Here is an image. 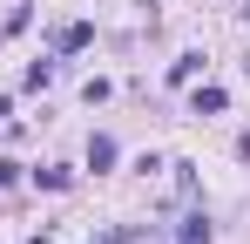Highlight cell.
I'll use <instances>...</instances> for the list:
<instances>
[{
    "label": "cell",
    "instance_id": "obj_2",
    "mask_svg": "<svg viewBox=\"0 0 250 244\" xmlns=\"http://www.w3.org/2000/svg\"><path fill=\"white\" fill-rule=\"evenodd\" d=\"M88 41H95V27H88V21H68V27L54 34V48H61V54H75V48H88Z\"/></svg>",
    "mask_w": 250,
    "mask_h": 244
},
{
    "label": "cell",
    "instance_id": "obj_4",
    "mask_svg": "<svg viewBox=\"0 0 250 244\" xmlns=\"http://www.w3.org/2000/svg\"><path fill=\"white\" fill-rule=\"evenodd\" d=\"M223 102H230V95H223V88H196V95H189V109H196V116H216V109H223Z\"/></svg>",
    "mask_w": 250,
    "mask_h": 244
},
{
    "label": "cell",
    "instance_id": "obj_5",
    "mask_svg": "<svg viewBox=\"0 0 250 244\" xmlns=\"http://www.w3.org/2000/svg\"><path fill=\"white\" fill-rule=\"evenodd\" d=\"M196 68H203V54H183V61L169 68V81H196Z\"/></svg>",
    "mask_w": 250,
    "mask_h": 244
},
{
    "label": "cell",
    "instance_id": "obj_1",
    "mask_svg": "<svg viewBox=\"0 0 250 244\" xmlns=\"http://www.w3.org/2000/svg\"><path fill=\"white\" fill-rule=\"evenodd\" d=\"M209 238H216V231H209V217H203V210H189V217L176 224V244H209Z\"/></svg>",
    "mask_w": 250,
    "mask_h": 244
},
{
    "label": "cell",
    "instance_id": "obj_3",
    "mask_svg": "<svg viewBox=\"0 0 250 244\" xmlns=\"http://www.w3.org/2000/svg\"><path fill=\"white\" fill-rule=\"evenodd\" d=\"M88 170H115V136H88Z\"/></svg>",
    "mask_w": 250,
    "mask_h": 244
}]
</instances>
